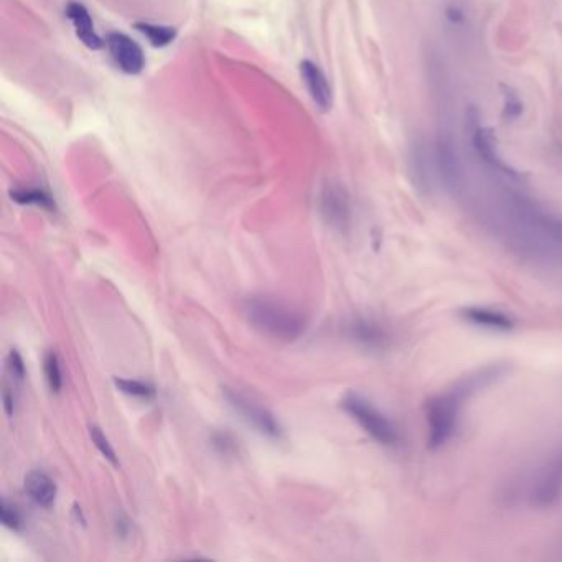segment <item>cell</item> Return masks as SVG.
<instances>
[{
	"label": "cell",
	"mask_w": 562,
	"mask_h": 562,
	"mask_svg": "<svg viewBox=\"0 0 562 562\" xmlns=\"http://www.w3.org/2000/svg\"><path fill=\"white\" fill-rule=\"evenodd\" d=\"M497 223L498 235L516 258L562 267V223L530 203H510Z\"/></svg>",
	"instance_id": "cell-1"
},
{
	"label": "cell",
	"mask_w": 562,
	"mask_h": 562,
	"mask_svg": "<svg viewBox=\"0 0 562 562\" xmlns=\"http://www.w3.org/2000/svg\"><path fill=\"white\" fill-rule=\"evenodd\" d=\"M505 371V366L490 365L483 370L457 381L452 388L437 394L427 403V442L432 449H439L452 439L459 424L464 403L480 389L492 385Z\"/></svg>",
	"instance_id": "cell-2"
},
{
	"label": "cell",
	"mask_w": 562,
	"mask_h": 562,
	"mask_svg": "<svg viewBox=\"0 0 562 562\" xmlns=\"http://www.w3.org/2000/svg\"><path fill=\"white\" fill-rule=\"evenodd\" d=\"M243 312L258 332L282 342H294L307 330L302 314L272 297H248L243 302Z\"/></svg>",
	"instance_id": "cell-3"
},
{
	"label": "cell",
	"mask_w": 562,
	"mask_h": 562,
	"mask_svg": "<svg viewBox=\"0 0 562 562\" xmlns=\"http://www.w3.org/2000/svg\"><path fill=\"white\" fill-rule=\"evenodd\" d=\"M340 406L348 416H352L353 421L360 424L361 429L371 439H375L381 445L398 444V429L393 422L389 421L388 416L375 408L368 399L363 398L360 394L347 393L343 396Z\"/></svg>",
	"instance_id": "cell-4"
},
{
	"label": "cell",
	"mask_w": 562,
	"mask_h": 562,
	"mask_svg": "<svg viewBox=\"0 0 562 562\" xmlns=\"http://www.w3.org/2000/svg\"><path fill=\"white\" fill-rule=\"evenodd\" d=\"M562 498V445L534 472L528 487V500L536 508H549Z\"/></svg>",
	"instance_id": "cell-5"
},
{
	"label": "cell",
	"mask_w": 562,
	"mask_h": 562,
	"mask_svg": "<svg viewBox=\"0 0 562 562\" xmlns=\"http://www.w3.org/2000/svg\"><path fill=\"white\" fill-rule=\"evenodd\" d=\"M223 398L228 406L238 416H241L248 426L254 427L259 434L274 439V441L281 439L284 434L281 424L269 409L264 408L263 404H259L258 401H254L253 398H249L238 389L223 388Z\"/></svg>",
	"instance_id": "cell-6"
},
{
	"label": "cell",
	"mask_w": 562,
	"mask_h": 562,
	"mask_svg": "<svg viewBox=\"0 0 562 562\" xmlns=\"http://www.w3.org/2000/svg\"><path fill=\"white\" fill-rule=\"evenodd\" d=\"M320 215L328 226L333 230L347 231L350 225V198L342 185L338 183H327L319 197Z\"/></svg>",
	"instance_id": "cell-7"
},
{
	"label": "cell",
	"mask_w": 562,
	"mask_h": 562,
	"mask_svg": "<svg viewBox=\"0 0 562 562\" xmlns=\"http://www.w3.org/2000/svg\"><path fill=\"white\" fill-rule=\"evenodd\" d=\"M109 53L114 63L127 75H139L146 68V55L139 43L126 33L113 32L106 37Z\"/></svg>",
	"instance_id": "cell-8"
},
{
	"label": "cell",
	"mask_w": 562,
	"mask_h": 562,
	"mask_svg": "<svg viewBox=\"0 0 562 562\" xmlns=\"http://www.w3.org/2000/svg\"><path fill=\"white\" fill-rule=\"evenodd\" d=\"M300 76L315 106L322 113L330 111L333 104L332 86L328 83L324 71L320 70V66L315 65L314 61L304 60L300 63Z\"/></svg>",
	"instance_id": "cell-9"
},
{
	"label": "cell",
	"mask_w": 562,
	"mask_h": 562,
	"mask_svg": "<svg viewBox=\"0 0 562 562\" xmlns=\"http://www.w3.org/2000/svg\"><path fill=\"white\" fill-rule=\"evenodd\" d=\"M472 144L477 150L478 157L485 160L488 165H492L493 169L500 170L510 177H516L515 172L510 169V165H506L498 154L497 139L493 137V132L480 124L477 119L472 124Z\"/></svg>",
	"instance_id": "cell-10"
},
{
	"label": "cell",
	"mask_w": 562,
	"mask_h": 562,
	"mask_svg": "<svg viewBox=\"0 0 562 562\" xmlns=\"http://www.w3.org/2000/svg\"><path fill=\"white\" fill-rule=\"evenodd\" d=\"M65 14L75 27L76 37L80 38V42L85 47L89 50H99L103 47V40L94 30L93 20L85 5L80 2H70L66 5Z\"/></svg>",
	"instance_id": "cell-11"
},
{
	"label": "cell",
	"mask_w": 562,
	"mask_h": 562,
	"mask_svg": "<svg viewBox=\"0 0 562 562\" xmlns=\"http://www.w3.org/2000/svg\"><path fill=\"white\" fill-rule=\"evenodd\" d=\"M25 492L38 506L50 508L57 500V483L42 470H32L25 477Z\"/></svg>",
	"instance_id": "cell-12"
},
{
	"label": "cell",
	"mask_w": 562,
	"mask_h": 562,
	"mask_svg": "<svg viewBox=\"0 0 562 562\" xmlns=\"http://www.w3.org/2000/svg\"><path fill=\"white\" fill-rule=\"evenodd\" d=\"M464 317L472 324L492 328V330H510L513 327V320L498 310L470 307V309L464 310Z\"/></svg>",
	"instance_id": "cell-13"
},
{
	"label": "cell",
	"mask_w": 562,
	"mask_h": 562,
	"mask_svg": "<svg viewBox=\"0 0 562 562\" xmlns=\"http://www.w3.org/2000/svg\"><path fill=\"white\" fill-rule=\"evenodd\" d=\"M350 337L366 347H378L383 342V332L366 320H356L350 325Z\"/></svg>",
	"instance_id": "cell-14"
},
{
	"label": "cell",
	"mask_w": 562,
	"mask_h": 562,
	"mask_svg": "<svg viewBox=\"0 0 562 562\" xmlns=\"http://www.w3.org/2000/svg\"><path fill=\"white\" fill-rule=\"evenodd\" d=\"M10 197L14 202L20 205H37V207L45 208V210H55V202L53 198L43 190L38 188H20V190H12Z\"/></svg>",
	"instance_id": "cell-15"
},
{
	"label": "cell",
	"mask_w": 562,
	"mask_h": 562,
	"mask_svg": "<svg viewBox=\"0 0 562 562\" xmlns=\"http://www.w3.org/2000/svg\"><path fill=\"white\" fill-rule=\"evenodd\" d=\"M136 29L142 35H146L150 45H154L157 48L167 47L177 37V30L174 27H165V25L144 24V22H141V24H136Z\"/></svg>",
	"instance_id": "cell-16"
},
{
	"label": "cell",
	"mask_w": 562,
	"mask_h": 562,
	"mask_svg": "<svg viewBox=\"0 0 562 562\" xmlns=\"http://www.w3.org/2000/svg\"><path fill=\"white\" fill-rule=\"evenodd\" d=\"M211 447L215 449L216 454L223 457H235L239 452V442L231 432L216 431L210 437Z\"/></svg>",
	"instance_id": "cell-17"
},
{
	"label": "cell",
	"mask_w": 562,
	"mask_h": 562,
	"mask_svg": "<svg viewBox=\"0 0 562 562\" xmlns=\"http://www.w3.org/2000/svg\"><path fill=\"white\" fill-rule=\"evenodd\" d=\"M43 368H45V376H47V383L52 389L53 393H60L61 386H63V375H61L60 360L55 352H48L43 361Z\"/></svg>",
	"instance_id": "cell-18"
},
{
	"label": "cell",
	"mask_w": 562,
	"mask_h": 562,
	"mask_svg": "<svg viewBox=\"0 0 562 562\" xmlns=\"http://www.w3.org/2000/svg\"><path fill=\"white\" fill-rule=\"evenodd\" d=\"M114 385L118 386L122 393L134 396V398L149 399L155 394V389L144 381L114 378Z\"/></svg>",
	"instance_id": "cell-19"
},
{
	"label": "cell",
	"mask_w": 562,
	"mask_h": 562,
	"mask_svg": "<svg viewBox=\"0 0 562 562\" xmlns=\"http://www.w3.org/2000/svg\"><path fill=\"white\" fill-rule=\"evenodd\" d=\"M89 436H91L93 444L98 447L99 452L104 455V459H108L114 467H119L118 455L114 452L113 447L109 444L103 431H101L98 426H91L89 427Z\"/></svg>",
	"instance_id": "cell-20"
},
{
	"label": "cell",
	"mask_w": 562,
	"mask_h": 562,
	"mask_svg": "<svg viewBox=\"0 0 562 562\" xmlns=\"http://www.w3.org/2000/svg\"><path fill=\"white\" fill-rule=\"evenodd\" d=\"M0 515H2V523H4L7 528L14 531L22 530L24 520H22L20 511L17 510V506L10 505L7 500H2V505H0Z\"/></svg>",
	"instance_id": "cell-21"
},
{
	"label": "cell",
	"mask_w": 562,
	"mask_h": 562,
	"mask_svg": "<svg viewBox=\"0 0 562 562\" xmlns=\"http://www.w3.org/2000/svg\"><path fill=\"white\" fill-rule=\"evenodd\" d=\"M503 98H505V109H503L505 119L515 121V119L520 118L521 113H523V103H521L520 98L510 88L505 89Z\"/></svg>",
	"instance_id": "cell-22"
},
{
	"label": "cell",
	"mask_w": 562,
	"mask_h": 562,
	"mask_svg": "<svg viewBox=\"0 0 562 562\" xmlns=\"http://www.w3.org/2000/svg\"><path fill=\"white\" fill-rule=\"evenodd\" d=\"M7 366H9L10 375L14 376L15 380L22 381L25 378V365L22 356L12 350L7 358Z\"/></svg>",
	"instance_id": "cell-23"
},
{
	"label": "cell",
	"mask_w": 562,
	"mask_h": 562,
	"mask_svg": "<svg viewBox=\"0 0 562 562\" xmlns=\"http://www.w3.org/2000/svg\"><path fill=\"white\" fill-rule=\"evenodd\" d=\"M4 406H5V413H7V416L9 417L14 416V398L10 396L9 389H5L4 391Z\"/></svg>",
	"instance_id": "cell-24"
}]
</instances>
